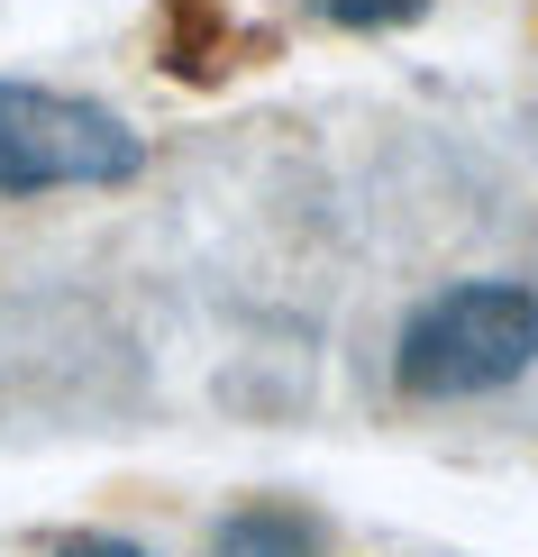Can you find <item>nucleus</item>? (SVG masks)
<instances>
[{"instance_id": "f257e3e1", "label": "nucleus", "mask_w": 538, "mask_h": 557, "mask_svg": "<svg viewBox=\"0 0 538 557\" xmlns=\"http://www.w3.org/2000/svg\"><path fill=\"white\" fill-rule=\"evenodd\" d=\"M529 366H538V293L502 284V274L429 293L392 347V375L411 403H475V393L521 384Z\"/></svg>"}, {"instance_id": "20e7f679", "label": "nucleus", "mask_w": 538, "mask_h": 557, "mask_svg": "<svg viewBox=\"0 0 538 557\" xmlns=\"http://www.w3.org/2000/svg\"><path fill=\"white\" fill-rule=\"evenodd\" d=\"M320 18H338V28H356V37H374V28H411L429 0H311Z\"/></svg>"}, {"instance_id": "7ed1b4c3", "label": "nucleus", "mask_w": 538, "mask_h": 557, "mask_svg": "<svg viewBox=\"0 0 538 557\" xmlns=\"http://www.w3.org/2000/svg\"><path fill=\"white\" fill-rule=\"evenodd\" d=\"M220 557H311V548H301V530L284 512H247L220 530Z\"/></svg>"}, {"instance_id": "f03ea898", "label": "nucleus", "mask_w": 538, "mask_h": 557, "mask_svg": "<svg viewBox=\"0 0 538 557\" xmlns=\"http://www.w3.org/2000/svg\"><path fill=\"white\" fill-rule=\"evenodd\" d=\"M147 165L128 120L91 101H64L46 83H0V193H91V183H128Z\"/></svg>"}, {"instance_id": "39448f33", "label": "nucleus", "mask_w": 538, "mask_h": 557, "mask_svg": "<svg viewBox=\"0 0 538 557\" xmlns=\"http://www.w3.org/2000/svg\"><path fill=\"white\" fill-rule=\"evenodd\" d=\"M64 557H147V548H137V540H74Z\"/></svg>"}]
</instances>
